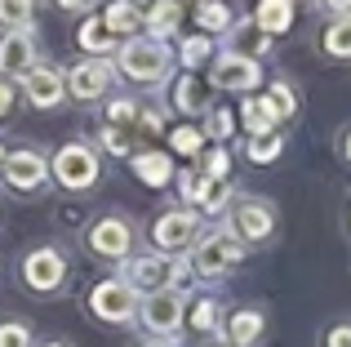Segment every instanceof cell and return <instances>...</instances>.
Here are the masks:
<instances>
[{"mask_svg": "<svg viewBox=\"0 0 351 347\" xmlns=\"http://www.w3.org/2000/svg\"><path fill=\"white\" fill-rule=\"evenodd\" d=\"M173 58H178V53H173L165 40L138 32V36H129V40H120L116 71H120V76H129V80H138V85H160V80L173 71Z\"/></svg>", "mask_w": 351, "mask_h": 347, "instance_id": "1", "label": "cell"}, {"mask_svg": "<svg viewBox=\"0 0 351 347\" xmlns=\"http://www.w3.org/2000/svg\"><path fill=\"white\" fill-rule=\"evenodd\" d=\"M125 280L138 298L160 294V289H173L178 280H187V263L169 259V254H138V259L125 263Z\"/></svg>", "mask_w": 351, "mask_h": 347, "instance_id": "2", "label": "cell"}, {"mask_svg": "<svg viewBox=\"0 0 351 347\" xmlns=\"http://www.w3.org/2000/svg\"><path fill=\"white\" fill-rule=\"evenodd\" d=\"M49 169H53V178H58L62 187L85 191V187H94V182H98L103 160H98V152L89 147V143H62L58 156L49 160Z\"/></svg>", "mask_w": 351, "mask_h": 347, "instance_id": "3", "label": "cell"}, {"mask_svg": "<svg viewBox=\"0 0 351 347\" xmlns=\"http://www.w3.org/2000/svg\"><path fill=\"white\" fill-rule=\"evenodd\" d=\"M240 259H245V241H240L236 232H209V236L196 241L191 267H196L200 276H223V272H232Z\"/></svg>", "mask_w": 351, "mask_h": 347, "instance_id": "4", "label": "cell"}, {"mask_svg": "<svg viewBox=\"0 0 351 347\" xmlns=\"http://www.w3.org/2000/svg\"><path fill=\"white\" fill-rule=\"evenodd\" d=\"M112 85H116L112 58H85L67 71V98H76V103H98L112 94Z\"/></svg>", "mask_w": 351, "mask_h": 347, "instance_id": "5", "label": "cell"}, {"mask_svg": "<svg viewBox=\"0 0 351 347\" xmlns=\"http://www.w3.org/2000/svg\"><path fill=\"white\" fill-rule=\"evenodd\" d=\"M209 85L214 89H232V94H249V89L263 85V67L258 58H245V53H218L209 62Z\"/></svg>", "mask_w": 351, "mask_h": 347, "instance_id": "6", "label": "cell"}, {"mask_svg": "<svg viewBox=\"0 0 351 347\" xmlns=\"http://www.w3.org/2000/svg\"><path fill=\"white\" fill-rule=\"evenodd\" d=\"M40 67V40H36L32 27H18V32L0 36V76L5 80H23L27 71Z\"/></svg>", "mask_w": 351, "mask_h": 347, "instance_id": "7", "label": "cell"}, {"mask_svg": "<svg viewBox=\"0 0 351 347\" xmlns=\"http://www.w3.org/2000/svg\"><path fill=\"white\" fill-rule=\"evenodd\" d=\"M138 303H143V298L129 289L125 276H120V280H103V285H94V294H89V307H94L98 321H116V325L134 321Z\"/></svg>", "mask_w": 351, "mask_h": 347, "instance_id": "8", "label": "cell"}, {"mask_svg": "<svg viewBox=\"0 0 351 347\" xmlns=\"http://www.w3.org/2000/svg\"><path fill=\"white\" fill-rule=\"evenodd\" d=\"M196 232H200V218L191 209H169V214L156 218L152 227V241L160 254H182L187 245H196Z\"/></svg>", "mask_w": 351, "mask_h": 347, "instance_id": "9", "label": "cell"}, {"mask_svg": "<svg viewBox=\"0 0 351 347\" xmlns=\"http://www.w3.org/2000/svg\"><path fill=\"white\" fill-rule=\"evenodd\" d=\"M23 280H27V289H36V294H53V289L67 280V263H62L58 250L40 245V250H32L23 259Z\"/></svg>", "mask_w": 351, "mask_h": 347, "instance_id": "10", "label": "cell"}, {"mask_svg": "<svg viewBox=\"0 0 351 347\" xmlns=\"http://www.w3.org/2000/svg\"><path fill=\"white\" fill-rule=\"evenodd\" d=\"M23 94H27V103L32 107H40V112H53V107L67 98V71H58V67H36V71H27L23 76Z\"/></svg>", "mask_w": 351, "mask_h": 347, "instance_id": "11", "label": "cell"}, {"mask_svg": "<svg viewBox=\"0 0 351 347\" xmlns=\"http://www.w3.org/2000/svg\"><path fill=\"white\" fill-rule=\"evenodd\" d=\"M45 178H49V160L36 147H18L5 156V182L14 191H36V187H45Z\"/></svg>", "mask_w": 351, "mask_h": 347, "instance_id": "12", "label": "cell"}, {"mask_svg": "<svg viewBox=\"0 0 351 347\" xmlns=\"http://www.w3.org/2000/svg\"><path fill=\"white\" fill-rule=\"evenodd\" d=\"M138 316H143L147 330L156 334H173L187 316H182V294H173V289H160V294H147L143 303H138Z\"/></svg>", "mask_w": 351, "mask_h": 347, "instance_id": "13", "label": "cell"}, {"mask_svg": "<svg viewBox=\"0 0 351 347\" xmlns=\"http://www.w3.org/2000/svg\"><path fill=\"white\" fill-rule=\"evenodd\" d=\"M89 250L98 254V259H125L129 254V245H134V227L125 223V218H98L94 227H89Z\"/></svg>", "mask_w": 351, "mask_h": 347, "instance_id": "14", "label": "cell"}, {"mask_svg": "<svg viewBox=\"0 0 351 347\" xmlns=\"http://www.w3.org/2000/svg\"><path fill=\"white\" fill-rule=\"evenodd\" d=\"M276 227V209L267 205V200H240L236 214H232V232L240 236V241H267Z\"/></svg>", "mask_w": 351, "mask_h": 347, "instance_id": "15", "label": "cell"}, {"mask_svg": "<svg viewBox=\"0 0 351 347\" xmlns=\"http://www.w3.org/2000/svg\"><path fill=\"white\" fill-rule=\"evenodd\" d=\"M143 14H147V9L138 5V0H107L103 23L112 27V36H116V40H120V36L129 40V36H138V32H143Z\"/></svg>", "mask_w": 351, "mask_h": 347, "instance_id": "16", "label": "cell"}, {"mask_svg": "<svg viewBox=\"0 0 351 347\" xmlns=\"http://www.w3.org/2000/svg\"><path fill=\"white\" fill-rule=\"evenodd\" d=\"M178 23H182V5H178V0H156V5L143 14V32L156 36V40L173 36V32H178Z\"/></svg>", "mask_w": 351, "mask_h": 347, "instance_id": "17", "label": "cell"}, {"mask_svg": "<svg viewBox=\"0 0 351 347\" xmlns=\"http://www.w3.org/2000/svg\"><path fill=\"white\" fill-rule=\"evenodd\" d=\"M76 45H80L85 53H94V58H107V53L116 49V36H112V27L103 23V14H98V18H85V23H80Z\"/></svg>", "mask_w": 351, "mask_h": 347, "instance_id": "18", "label": "cell"}, {"mask_svg": "<svg viewBox=\"0 0 351 347\" xmlns=\"http://www.w3.org/2000/svg\"><path fill=\"white\" fill-rule=\"evenodd\" d=\"M254 23L263 27L267 36H285L293 27V0H258Z\"/></svg>", "mask_w": 351, "mask_h": 347, "instance_id": "19", "label": "cell"}, {"mask_svg": "<svg viewBox=\"0 0 351 347\" xmlns=\"http://www.w3.org/2000/svg\"><path fill=\"white\" fill-rule=\"evenodd\" d=\"M134 174L147 182V187H165V182L173 178V160L165 156V152H134Z\"/></svg>", "mask_w": 351, "mask_h": 347, "instance_id": "20", "label": "cell"}, {"mask_svg": "<svg viewBox=\"0 0 351 347\" xmlns=\"http://www.w3.org/2000/svg\"><path fill=\"white\" fill-rule=\"evenodd\" d=\"M263 312H254V307H245V312H232V321H227V339L232 347H254L258 334H263Z\"/></svg>", "mask_w": 351, "mask_h": 347, "instance_id": "21", "label": "cell"}, {"mask_svg": "<svg viewBox=\"0 0 351 347\" xmlns=\"http://www.w3.org/2000/svg\"><path fill=\"white\" fill-rule=\"evenodd\" d=\"M240 121H245V130H249V139H254V134H276V112L271 107H267V98L258 94V98H245V103H240Z\"/></svg>", "mask_w": 351, "mask_h": 347, "instance_id": "22", "label": "cell"}, {"mask_svg": "<svg viewBox=\"0 0 351 347\" xmlns=\"http://www.w3.org/2000/svg\"><path fill=\"white\" fill-rule=\"evenodd\" d=\"M196 23H200V32L205 36H214V32H232V5H223V0H200L196 5Z\"/></svg>", "mask_w": 351, "mask_h": 347, "instance_id": "23", "label": "cell"}, {"mask_svg": "<svg viewBox=\"0 0 351 347\" xmlns=\"http://www.w3.org/2000/svg\"><path fill=\"white\" fill-rule=\"evenodd\" d=\"M173 107H178L182 116H196V112H205V89H200V80L196 76H178L173 80Z\"/></svg>", "mask_w": 351, "mask_h": 347, "instance_id": "24", "label": "cell"}, {"mask_svg": "<svg viewBox=\"0 0 351 347\" xmlns=\"http://www.w3.org/2000/svg\"><path fill=\"white\" fill-rule=\"evenodd\" d=\"M267 45H271V36H267V32H263L258 23L232 27V53H245V58H258V53H267Z\"/></svg>", "mask_w": 351, "mask_h": 347, "instance_id": "25", "label": "cell"}, {"mask_svg": "<svg viewBox=\"0 0 351 347\" xmlns=\"http://www.w3.org/2000/svg\"><path fill=\"white\" fill-rule=\"evenodd\" d=\"M280 152H285V134L280 130H276V134H254V139L245 143V156L254 160V165H271Z\"/></svg>", "mask_w": 351, "mask_h": 347, "instance_id": "26", "label": "cell"}, {"mask_svg": "<svg viewBox=\"0 0 351 347\" xmlns=\"http://www.w3.org/2000/svg\"><path fill=\"white\" fill-rule=\"evenodd\" d=\"M32 18H36V0H0V32L32 27Z\"/></svg>", "mask_w": 351, "mask_h": 347, "instance_id": "27", "label": "cell"}, {"mask_svg": "<svg viewBox=\"0 0 351 347\" xmlns=\"http://www.w3.org/2000/svg\"><path fill=\"white\" fill-rule=\"evenodd\" d=\"M263 98H267V107L276 112V121H280V125L298 112V98H293V85H289V80H271V89H267Z\"/></svg>", "mask_w": 351, "mask_h": 347, "instance_id": "28", "label": "cell"}, {"mask_svg": "<svg viewBox=\"0 0 351 347\" xmlns=\"http://www.w3.org/2000/svg\"><path fill=\"white\" fill-rule=\"evenodd\" d=\"M325 53H334V58H351V14L334 18V23L325 27Z\"/></svg>", "mask_w": 351, "mask_h": 347, "instance_id": "29", "label": "cell"}, {"mask_svg": "<svg viewBox=\"0 0 351 347\" xmlns=\"http://www.w3.org/2000/svg\"><path fill=\"white\" fill-rule=\"evenodd\" d=\"M178 58H182V67H205V62L214 58V40H209L205 32H200V36H187V40H182V49H178Z\"/></svg>", "mask_w": 351, "mask_h": 347, "instance_id": "30", "label": "cell"}, {"mask_svg": "<svg viewBox=\"0 0 351 347\" xmlns=\"http://www.w3.org/2000/svg\"><path fill=\"white\" fill-rule=\"evenodd\" d=\"M169 147L178 152V156H200V147H205V130H196V125H178V130L169 134Z\"/></svg>", "mask_w": 351, "mask_h": 347, "instance_id": "31", "label": "cell"}, {"mask_svg": "<svg viewBox=\"0 0 351 347\" xmlns=\"http://www.w3.org/2000/svg\"><path fill=\"white\" fill-rule=\"evenodd\" d=\"M187 325H191L196 334H209V330H218V303H214V298H196V307H191Z\"/></svg>", "mask_w": 351, "mask_h": 347, "instance_id": "32", "label": "cell"}, {"mask_svg": "<svg viewBox=\"0 0 351 347\" xmlns=\"http://www.w3.org/2000/svg\"><path fill=\"white\" fill-rule=\"evenodd\" d=\"M138 112H143V107H138L134 98H112V103H107V125H116V130H129V125L138 121Z\"/></svg>", "mask_w": 351, "mask_h": 347, "instance_id": "33", "label": "cell"}, {"mask_svg": "<svg viewBox=\"0 0 351 347\" xmlns=\"http://www.w3.org/2000/svg\"><path fill=\"white\" fill-rule=\"evenodd\" d=\"M227 169H232V156H227L223 147H209V152H200V174H205V178H218V182H227Z\"/></svg>", "mask_w": 351, "mask_h": 347, "instance_id": "34", "label": "cell"}, {"mask_svg": "<svg viewBox=\"0 0 351 347\" xmlns=\"http://www.w3.org/2000/svg\"><path fill=\"white\" fill-rule=\"evenodd\" d=\"M232 130H236V125H232V112H223V107L205 116V134H209V139L223 143V139H232Z\"/></svg>", "mask_w": 351, "mask_h": 347, "instance_id": "35", "label": "cell"}, {"mask_svg": "<svg viewBox=\"0 0 351 347\" xmlns=\"http://www.w3.org/2000/svg\"><path fill=\"white\" fill-rule=\"evenodd\" d=\"M0 347H32L27 325L23 321H5V325H0Z\"/></svg>", "mask_w": 351, "mask_h": 347, "instance_id": "36", "label": "cell"}, {"mask_svg": "<svg viewBox=\"0 0 351 347\" xmlns=\"http://www.w3.org/2000/svg\"><path fill=\"white\" fill-rule=\"evenodd\" d=\"M98 143H103L107 152H116V156H125V152H129V134H125V130H116V125H103Z\"/></svg>", "mask_w": 351, "mask_h": 347, "instance_id": "37", "label": "cell"}, {"mask_svg": "<svg viewBox=\"0 0 351 347\" xmlns=\"http://www.w3.org/2000/svg\"><path fill=\"white\" fill-rule=\"evenodd\" d=\"M325 347H351V325H334L329 339H325Z\"/></svg>", "mask_w": 351, "mask_h": 347, "instance_id": "38", "label": "cell"}, {"mask_svg": "<svg viewBox=\"0 0 351 347\" xmlns=\"http://www.w3.org/2000/svg\"><path fill=\"white\" fill-rule=\"evenodd\" d=\"M138 121H143L147 130H165V116L156 112V107H143V112H138Z\"/></svg>", "mask_w": 351, "mask_h": 347, "instance_id": "39", "label": "cell"}, {"mask_svg": "<svg viewBox=\"0 0 351 347\" xmlns=\"http://www.w3.org/2000/svg\"><path fill=\"white\" fill-rule=\"evenodd\" d=\"M9 107H14V85L0 76V116H9Z\"/></svg>", "mask_w": 351, "mask_h": 347, "instance_id": "40", "label": "cell"}, {"mask_svg": "<svg viewBox=\"0 0 351 347\" xmlns=\"http://www.w3.org/2000/svg\"><path fill=\"white\" fill-rule=\"evenodd\" d=\"M58 9H67V14H85V9H94V0H53Z\"/></svg>", "mask_w": 351, "mask_h": 347, "instance_id": "41", "label": "cell"}, {"mask_svg": "<svg viewBox=\"0 0 351 347\" xmlns=\"http://www.w3.org/2000/svg\"><path fill=\"white\" fill-rule=\"evenodd\" d=\"M343 156L351 160V130H347V139H343Z\"/></svg>", "mask_w": 351, "mask_h": 347, "instance_id": "42", "label": "cell"}, {"mask_svg": "<svg viewBox=\"0 0 351 347\" xmlns=\"http://www.w3.org/2000/svg\"><path fill=\"white\" fill-rule=\"evenodd\" d=\"M5 156H9V152H5V147H0V178H5Z\"/></svg>", "mask_w": 351, "mask_h": 347, "instance_id": "43", "label": "cell"}, {"mask_svg": "<svg viewBox=\"0 0 351 347\" xmlns=\"http://www.w3.org/2000/svg\"><path fill=\"white\" fill-rule=\"evenodd\" d=\"M143 347H173V343H169V339H160V343H143Z\"/></svg>", "mask_w": 351, "mask_h": 347, "instance_id": "44", "label": "cell"}, {"mask_svg": "<svg viewBox=\"0 0 351 347\" xmlns=\"http://www.w3.org/2000/svg\"><path fill=\"white\" fill-rule=\"evenodd\" d=\"M178 5H191V9H196V5H200V0H178Z\"/></svg>", "mask_w": 351, "mask_h": 347, "instance_id": "45", "label": "cell"}, {"mask_svg": "<svg viewBox=\"0 0 351 347\" xmlns=\"http://www.w3.org/2000/svg\"><path fill=\"white\" fill-rule=\"evenodd\" d=\"M209 347H232V343H209Z\"/></svg>", "mask_w": 351, "mask_h": 347, "instance_id": "46", "label": "cell"}, {"mask_svg": "<svg viewBox=\"0 0 351 347\" xmlns=\"http://www.w3.org/2000/svg\"><path fill=\"white\" fill-rule=\"evenodd\" d=\"M40 347H62V343H40Z\"/></svg>", "mask_w": 351, "mask_h": 347, "instance_id": "47", "label": "cell"}]
</instances>
